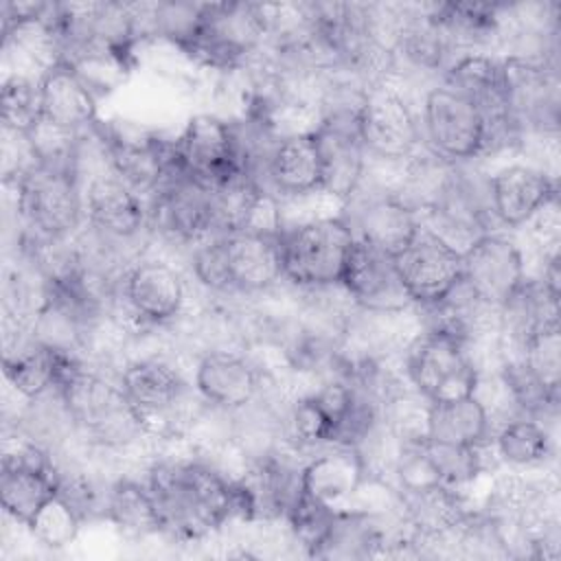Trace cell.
Here are the masks:
<instances>
[{"instance_id": "cell-20", "label": "cell", "mask_w": 561, "mask_h": 561, "mask_svg": "<svg viewBox=\"0 0 561 561\" xmlns=\"http://www.w3.org/2000/svg\"><path fill=\"white\" fill-rule=\"evenodd\" d=\"M193 386L204 403L234 412L265 390L267 370L245 351H206L195 357Z\"/></svg>"}, {"instance_id": "cell-25", "label": "cell", "mask_w": 561, "mask_h": 561, "mask_svg": "<svg viewBox=\"0 0 561 561\" xmlns=\"http://www.w3.org/2000/svg\"><path fill=\"white\" fill-rule=\"evenodd\" d=\"M506 2L473 0L430 2V13L443 31L454 55L460 57L500 48L506 24Z\"/></svg>"}, {"instance_id": "cell-22", "label": "cell", "mask_w": 561, "mask_h": 561, "mask_svg": "<svg viewBox=\"0 0 561 561\" xmlns=\"http://www.w3.org/2000/svg\"><path fill=\"white\" fill-rule=\"evenodd\" d=\"M263 186L278 204L322 195V156L313 129L280 134L270 151Z\"/></svg>"}, {"instance_id": "cell-14", "label": "cell", "mask_w": 561, "mask_h": 561, "mask_svg": "<svg viewBox=\"0 0 561 561\" xmlns=\"http://www.w3.org/2000/svg\"><path fill=\"white\" fill-rule=\"evenodd\" d=\"M173 153L184 173L208 186H217L243 171L234 125L217 112L191 114L173 134Z\"/></svg>"}, {"instance_id": "cell-21", "label": "cell", "mask_w": 561, "mask_h": 561, "mask_svg": "<svg viewBox=\"0 0 561 561\" xmlns=\"http://www.w3.org/2000/svg\"><path fill=\"white\" fill-rule=\"evenodd\" d=\"M340 285L351 302L368 313H401L414 309L394 256L357 239L351 248Z\"/></svg>"}, {"instance_id": "cell-27", "label": "cell", "mask_w": 561, "mask_h": 561, "mask_svg": "<svg viewBox=\"0 0 561 561\" xmlns=\"http://www.w3.org/2000/svg\"><path fill=\"white\" fill-rule=\"evenodd\" d=\"M311 129L322 156V195L342 206L359 186L368 162L359 129L331 123H316Z\"/></svg>"}, {"instance_id": "cell-19", "label": "cell", "mask_w": 561, "mask_h": 561, "mask_svg": "<svg viewBox=\"0 0 561 561\" xmlns=\"http://www.w3.org/2000/svg\"><path fill=\"white\" fill-rule=\"evenodd\" d=\"M489 199L500 230H522L559 199L557 175L535 162L502 164L489 173Z\"/></svg>"}, {"instance_id": "cell-31", "label": "cell", "mask_w": 561, "mask_h": 561, "mask_svg": "<svg viewBox=\"0 0 561 561\" xmlns=\"http://www.w3.org/2000/svg\"><path fill=\"white\" fill-rule=\"evenodd\" d=\"M495 375L519 416H530L552 427L559 410V392L548 388L522 357H500Z\"/></svg>"}, {"instance_id": "cell-28", "label": "cell", "mask_w": 561, "mask_h": 561, "mask_svg": "<svg viewBox=\"0 0 561 561\" xmlns=\"http://www.w3.org/2000/svg\"><path fill=\"white\" fill-rule=\"evenodd\" d=\"M491 414L476 392L458 399L432 401L425 408L423 438L427 440L462 447H482L491 440Z\"/></svg>"}, {"instance_id": "cell-30", "label": "cell", "mask_w": 561, "mask_h": 561, "mask_svg": "<svg viewBox=\"0 0 561 561\" xmlns=\"http://www.w3.org/2000/svg\"><path fill=\"white\" fill-rule=\"evenodd\" d=\"M489 447L495 454V460L508 469H539L554 458L552 427L530 416L502 421L493 427Z\"/></svg>"}, {"instance_id": "cell-4", "label": "cell", "mask_w": 561, "mask_h": 561, "mask_svg": "<svg viewBox=\"0 0 561 561\" xmlns=\"http://www.w3.org/2000/svg\"><path fill=\"white\" fill-rule=\"evenodd\" d=\"M278 241L285 283L296 289H313L340 285L355 234L337 213L283 224Z\"/></svg>"}, {"instance_id": "cell-29", "label": "cell", "mask_w": 561, "mask_h": 561, "mask_svg": "<svg viewBox=\"0 0 561 561\" xmlns=\"http://www.w3.org/2000/svg\"><path fill=\"white\" fill-rule=\"evenodd\" d=\"M105 522L129 541H145L162 535L160 515L145 478L131 473L114 476L107 491Z\"/></svg>"}, {"instance_id": "cell-1", "label": "cell", "mask_w": 561, "mask_h": 561, "mask_svg": "<svg viewBox=\"0 0 561 561\" xmlns=\"http://www.w3.org/2000/svg\"><path fill=\"white\" fill-rule=\"evenodd\" d=\"M162 537L197 543L234 522V478L195 449L188 456H156L145 467Z\"/></svg>"}, {"instance_id": "cell-18", "label": "cell", "mask_w": 561, "mask_h": 561, "mask_svg": "<svg viewBox=\"0 0 561 561\" xmlns=\"http://www.w3.org/2000/svg\"><path fill=\"white\" fill-rule=\"evenodd\" d=\"M522 245L502 230L486 232L462 250V280L486 305L500 309L526 280Z\"/></svg>"}, {"instance_id": "cell-15", "label": "cell", "mask_w": 561, "mask_h": 561, "mask_svg": "<svg viewBox=\"0 0 561 561\" xmlns=\"http://www.w3.org/2000/svg\"><path fill=\"white\" fill-rule=\"evenodd\" d=\"M59 493L53 451L31 440H18L4 451L0 467V504L18 526H31L39 511Z\"/></svg>"}, {"instance_id": "cell-26", "label": "cell", "mask_w": 561, "mask_h": 561, "mask_svg": "<svg viewBox=\"0 0 561 561\" xmlns=\"http://www.w3.org/2000/svg\"><path fill=\"white\" fill-rule=\"evenodd\" d=\"M366 478L364 460L355 447L329 445L307 456L302 465V493L337 508L355 497Z\"/></svg>"}, {"instance_id": "cell-3", "label": "cell", "mask_w": 561, "mask_h": 561, "mask_svg": "<svg viewBox=\"0 0 561 561\" xmlns=\"http://www.w3.org/2000/svg\"><path fill=\"white\" fill-rule=\"evenodd\" d=\"M274 4L204 2L199 26L182 55L199 70L230 75L250 68L267 48Z\"/></svg>"}, {"instance_id": "cell-7", "label": "cell", "mask_w": 561, "mask_h": 561, "mask_svg": "<svg viewBox=\"0 0 561 561\" xmlns=\"http://www.w3.org/2000/svg\"><path fill=\"white\" fill-rule=\"evenodd\" d=\"M145 202L149 232L171 245L195 248L219 234L213 188L184 173L178 164Z\"/></svg>"}, {"instance_id": "cell-12", "label": "cell", "mask_w": 561, "mask_h": 561, "mask_svg": "<svg viewBox=\"0 0 561 561\" xmlns=\"http://www.w3.org/2000/svg\"><path fill=\"white\" fill-rule=\"evenodd\" d=\"M359 140L370 160L399 164L421 147L419 112L394 85L370 88L359 110Z\"/></svg>"}, {"instance_id": "cell-33", "label": "cell", "mask_w": 561, "mask_h": 561, "mask_svg": "<svg viewBox=\"0 0 561 561\" xmlns=\"http://www.w3.org/2000/svg\"><path fill=\"white\" fill-rule=\"evenodd\" d=\"M482 447H462V445H447V443H434V440L421 438V449L436 480L456 491H467L486 471Z\"/></svg>"}, {"instance_id": "cell-35", "label": "cell", "mask_w": 561, "mask_h": 561, "mask_svg": "<svg viewBox=\"0 0 561 561\" xmlns=\"http://www.w3.org/2000/svg\"><path fill=\"white\" fill-rule=\"evenodd\" d=\"M561 333L559 327L546 329L537 335H533L524 348L519 351L522 357L528 368L552 390L559 392V383H561Z\"/></svg>"}, {"instance_id": "cell-34", "label": "cell", "mask_w": 561, "mask_h": 561, "mask_svg": "<svg viewBox=\"0 0 561 561\" xmlns=\"http://www.w3.org/2000/svg\"><path fill=\"white\" fill-rule=\"evenodd\" d=\"M83 528V519L75 513V508L57 493L42 511L39 515L26 526L31 537L50 550H61L79 537Z\"/></svg>"}, {"instance_id": "cell-6", "label": "cell", "mask_w": 561, "mask_h": 561, "mask_svg": "<svg viewBox=\"0 0 561 561\" xmlns=\"http://www.w3.org/2000/svg\"><path fill=\"white\" fill-rule=\"evenodd\" d=\"M421 221L447 239L458 250L486 232H495L497 221L489 199V173L476 162L449 164L445 180L421 215Z\"/></svg>"}, {"instance_id": "cell-17", "label": "cell", "mask_w": 561, "mask_h": 561, "mask_svg": "<svg viewBox=\"0 0 561 561\" xmlns=\"http://www.w3.org/2000/svg\"><path fill=\"white\" fill-rule=\"evenodd\" d=\"M278 232L241 228L217 234L232 298L265 296L285 283Z\"/></svg>"}, {"instance_id": "cell-10", "label": "cell", "mask_w": 561, "mask_h": 561, "mask_svg": "<svg viewBox=\"0 0 561 561\" xmlns=\"http://www.w3.org/2000/svg\"><path fill=\"white\" fill-rule=\"evenodd\" d=\"M423 147L447 164L478 162L484 142V123L473 103L445 85L432 83L419 107Z\"/></svg>"}, {"instance_id": "cell-23", "label": "cell", "mask_w": 561, "mask_h": 561, "mask_svg": "<svg viewBox=\"0 0 561 561\" xmlns=\"http://www.w3.org/2000/svg\"><path fill=\"white\" fill-rule=\"evenodd\" d=\"M39 85L46 125L72 136H83L101 123V94L72 64L64 59L50 64L42 72Z\"/></svg>"}, {"instance_id": "cell-32", "label": "cell", "mask_w": 561, "mask_h": 561, "mask_svg": "<svg viewBox=\"0 0 561 561\" xmlns=\"http://www.w3.org/2000/svg\"><path fill=\"white\" fill-rule=\"evenodd\" d=\"M42 75L9 70L0 88L2 129L18 136H31L44 123L42 107Z\"/></svg>"}, {"instance_id": "cell-2", "label": "cell", "mask_w": 561, "mask_h": 561, "mask_svg": "<svg viewBox=\"0 0 561 561\" xmlns=\"http://www.w3.org/2000/svg\"><path fill=\"white\" fill-rule=\"evenodd\" d=\"M79 438L99 454L125 456L153 440L118 377L83 362L57 390Z\"/></svg>"}, {"instance_id": "cell-11", "label": "cell", "mask_w": 561, "mask_h": 561, "mask_svg": "<svg viewBox=\"0 0 561 561\" xmlns=\"http://www.w3.org/2000/svg\"><path fill=\"white\" fill-rule=\"evenodd\" d=\"M186 280L182 272L160 256H138L123 274L116 307L123 305L134 327L162 329L175 324L186 311Z\"/></svg>"}, {"instance_id": "cell-9", "label": "cell", "mask_w": 561, "mask_h": 561, "mask_svg": "<svg viewBox=\"0 0 561 561\" xmlns=\"http://www.w3.org/2000/svg\"><path fill=\"white\" fill-rule=\"evenodd\" d=\"M506 79L508 116L528 140L554 142L559 131V64L500 55Z\"/></svg>"}, {"instance_id": "cell-24", "label": "cell", "mask_w": 561, "mask_h": 561, "mask_svg": "<svg viewBox=\"0 0 561 561\" xmlns=\"http://www.w3.org/2000/svg\"><path fill=\"white\" fill-rule=\"evenodd\" d=\"M85 224L118 239L136 241L149 232L147 202L112 171L94 173L83 182Z\"/></svg>"}, {"instance_id": "cell-8", "label": "cell", "mask_w": 561, "mask_h": 561, "mask_svg": "<svg viewBox=\"0 0 561 561\" xmlns=\"http://www.w3.org/2000/svg\"><path fill=\"white\" fill-rule=\"evenodd\" d=\"M408 383L427 403L473 394L480 368L465 344L436 331L421 329L403 351Z\"/></svg>"}, {"instance_id": "cell-5", "label": "cell", "mask_w": 561, "mask_h": 561, "mask_svg": "<svg viewBox=\"0 0 561 561\" xmlns=\"http://www.w3.org/2000/svg\"><path fill=\"white\" fill-rule=\"evenodd\" d=\"M15 188L18 224L42 239H72L85 226L83 186L75 173L35 164Z\"/></svg>"}, {"instance_id": "cell-16", "label": "cell", "mask_w": 561, "mask_h": 561, "mask_svg": "<svg viewBox=\"0 0 561 561\" xmlns=\"http://www.w3.org/2000/svg\"><path fill=\"white\" fill-rule=\"evenodd\" d=\"M394 263L414 307L438 302L462 280V250L423 221L403 250L394 254Z\"/></svg>"}, {"instance_id": "cell-13", "label": "cell", "mask_w": 561, "mask_h": 561, "mask_svg": "<svg viewBox=\"0 0 561 561\" xmlns=\"http://www.w3.org/2000/svg\"><path fill=\"white\" fill-rule=\"evenodd\" d=\"M357 241L397 254L414 237L421 217L410 208L394 188L364 171L355 193L340 206Z\"/></svg>"}]
</instances>
